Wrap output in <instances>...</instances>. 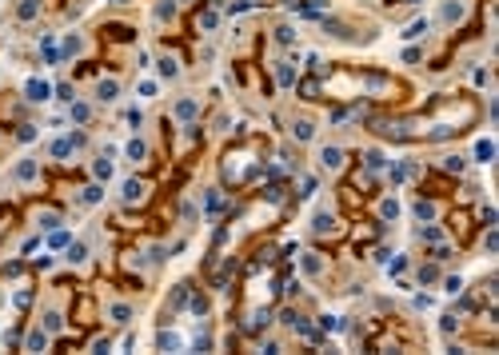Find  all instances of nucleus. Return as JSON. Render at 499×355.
<instances>
[{
	"label": "nucleus",
	"instance_id": "14",
	"mask_svg": "<svg viewBox=\"0 0 499 355\" xmlns=\"http://www.w3.org/2000/svg\"><path fill=\"white\" fill-rule=\"evenodd\" d=\"M144 152H148L144 140H132V144H128V156H132V160H144Z\"/></svg>",
	"mask_w": 499,
	"mask_h": 355
},
{
	"label": "nucleus",
	"instance_id": "9",
	"mask_svg": "<svg viewBox=\"0 0 499 355\" xmlns=\"http://www.w3.org/2000/svg\"><path fill=\"white\" fill-rule=\"evenodd\" d=\"M36 8H40V0H24V4H20V20H32Z\"/></svg>",
	"mask_w": 499,
	"mask_h": 355
},
{
	"label": "nucleus",
	"instance_id": "21",
	"mask_svg": "<svg viewBox=\"0 0 499 355\" xmlns=\"http://www.w3.org/2000/svg\"><path fill=\"white\" fill-rule=\"evenodd\" d=\"M44 328H48V331H60V315L48 311V315H44Z\"/></svg>",
	"mask_w": 499,
	"mask_h": 355
},
{
	"label": "nucleus",
	"instance_id": "10",
	"mask_svg": "<svg viewBox=\"0 0 499 355\" xmlns=\"http://www.w3.org/2000/svg\"><path fill=\"white\" fill-rule=\"evenodd\" d=\"M423 32H427V20H416V24H412V28H407V32H403V36H407V40H416V36H423Z\"/></svg>",
	"mask_w": 499,
	"mask_h": 355
},
{
	"label": "nucleus",
	"instance_id": "15",
	"mask_svg": "<svg viewBox=\"0 0 499 355\" xmlns=\"http://www.w3.org/2000/svg\"><path fill=\"white\" fill-rule=\"evenodd\" d=\"M379 212H384V220H395L399 216V203L395 200H384V208H379Z\"/></svg>",
	"mask_w": 499,
	"mask_h": 355
},
{
	"label": "nucleus",
	"instance_id": "20",
	"mask_svg": "<svg viewBox=\"0 0 499 355\" xmlns=\"http://www.w3.org/2000/svg\"><path fill=\"white\" fill-rule=\"evenodd\" d=\"M68 152H72L68 140H56V144H52V156H68Z\"/></svg>",
	"mask_w": 499,
	"mask_h": 355
},
{
	"label": "nucleus",
	"instance_id": "22",
	"mask_svg": "<svg viewBox=\"0 0 499 355\" xmlns=\"http://www.w3.org/2000/svg\"><path fill=\"white\" fill-rule=\"evenodd\" d=\"M444 168H447V172H463V156H447Z\"/></svg>",
	"mask_w": 499,
	"mask_h": 355
},
{
	"label": "nucleus",
	"instance_id": "1",
	"mask_svg": "<svg viewBox=\"0 0 499 355\" xmlns=\"http://www.w3.org/2000/svg\"><path fill=\"white\" fill-rule=\"evenodd\" d=\"M24 92H28V100H48V96H52V88H48L44 80H28V84H24Z\"/></svg>",
	"mask_w": 499,
	"mask_h": 355
},
{
	"label": "nucleus",
	"instance_id": "23",
	"mask_svg": "<svg viewBox=\"0 0 499 355\" xmlns=\"http://www.w3.org/2000/svg\"><path fill=\"white\" fill-rule=\"evenodd\" d=\"M416 216H420V220H431L435 208H431V203H416Z\"/></svg>",
	"mask_w": 499,
	"mask_h": 355
},
{
	"label": "nucleus",
	"instance_id": "19",
	"mask_svg": "<svg viewBox=\"0 0 499 355\" xmlns=\"http://www.w3.org/2000/svg\"><path fill=\"white\" fill-rule=\"evenodd\" d=\"M140 96L152 100V96H156V80H144V84H140Z\"/></svg>",
	"mask_w": 499,
	"mask_h": 355
},
{
	"label": "nucleus",
	"instance_id": "26",
	"mask_svg": "<svg viewBox=\"0 0 499 355\" xmlns=\"http://www.w3.org/2000/svg\"><path fill=\"white\" fill-rule=\"evenodd\" d=\"M96 176H100V180H108V176H112V164H108V160H96Z\"/></svg>",
	"mask_w": 499,
	"mask_h": 355
},
{
	"label": "nucleus",
	"instance_id": "8",
	"mask_svg": "<svg viewBox=\"0 0 499 355\" xmlns=\"http://www.w3.org/2000/svg\"><path fill=\"white\" fill-rule=\"evenodd\" d=\"M112 319H116V323H128V319H132V307H128V304H116V307H112Z\"/></svg>",
	"mask_w": 499,
	"mask_h": 355
},
{
	"label": "nucleus",
	"instance_id": "6",
	"mask_svg": "<svg viewBox=\"0 0 499 355\" xmlns=\"http://www.w3.org/2000/svg\"><path fill=\"white\" fill-rule=\"evenodd\" d=\"M140 196H144V188H140V180H128V184H124V200H128V203H136Z\"/></svg>",
	"mask_w": 499,
	"mask_h": 355
},
{
	"label": "nucleus",
	"instance_id": "5",
	"mask_svg": "<svg viewBox=\"0 0 499 355\" xmlns=\"http://www.w3.org/2000/svg\"><path fill=\"white\" fill-rule=\"evenodd\" d=\"M116 96H120V84H116V80H104V84H100V100H116Z\"/></svg>",
	"mask_w": 499,
	"mask_h": 355
},
{
	"label": "nucleus",
	"instance_id": "28",
	"mask_svg": "<svg viewBox=\"0 0 499 355\" xmlns=\"http://www.w3.org/2000/svg\"><path fill=\"white\" fill-rule=\"evenodd\" d=\"M72 120H88V108L84 104H72Z\"/></svg>",
	"mask_w": 499,
	"mask_h": 355
},
{
	"label": "nucleus",
	"instance_id": "13",
	"mask_svg": "<svg viewBox=\"0 0 499 355\" xmlns=\"http://www.w3.org/2000/svg\"><path fill=\"white\" fill-rule=\"evenodd\" d=\"M84 255H88L84 244H72V248H68V259H72V263H84Z\"/></svg>",
	"mask_w": 499,
	"mask_h": 355
},
{
	"label": "nucleus",
	"instance_id": "18",
	"mask_svg": "<svg viewBox=\"0 0 499 355\" xmlns=\"http://www.w3.org/2000/svg\"><path fill=\"white\" fill-rule=\"evenodd\" d=\"M475 156H479V160H491V140H479V144H475Z\"/></svg>",
	"mask_w": 499,
	"mask_h": 355
},
{
	"label": "nucleus",
	"instance_id": "3",
	"mask_svg": "<svg viewBox=\"0 0 499 355\" xmlns=\"http://www.w3.org/2000/svg\"><path fill=\"white\" fill-rule=\"evenodd\" d=\"M196 116V100H180L176 104V120H192Z\"/></svg>",
	"mask_w": 499,
	"mask_h": 355
},
{
	"label": "nucleus",
	"instance_id": "7",
	"mask_svg": "<svg viewBox=\"0 0 499 355\" xmlns=\"http://www.w3.org/2000/svg\"><path fill=\"white\" fill-rule=\"evenodd\" d=\"M463 16V4H459V0H447V4H444V20H459Z\"/></svg>",
	"mask_w": 499,
	"mask_h": 355
},
{
	"label": "nucleus",
	"instance_id": "17",
	"mask_svg": "<svg viewBox=\"0 0 499 355\" xmlns=\"http://www.w3.org/2000/svg\"><path fill=\"white\" fill-rule=\"evenodd\" d=\"M315 231H332V216H328V212L315 216Z\"/></svg>",
	"mask_w": 499,
	"mask_h": 355
},
{
	"label": "nucleus",
	"instance_id": "4",
	"mask_svg": "<svg viewBox=\"0 0 499 355\" xmlns=\"http://www.w3.org/2000/svg\"><path fill=\"white\" fill-rule=\"evenodd\" d=\"M100 196H104V188H100V184H92V188H84V192H80V203H100Z\"/></svg>",
	"mask_w": 499,
	"mask_h": 355
},
{
	"label": "nucleus",
	"instance_id": "25",
	"mask_svg": "<svg viewBox=\"0 0 499 355\" xmlns=\"http://www.w3.org/2000/svg\"><path fill=\"white\" fill-rule=\"evenodd\" d=\"M160 72H164V76H176V60H172V56H164V60H160Z\"/></svg>",
	"mask_w": 499,
	"mask_h": 355
},
{
	"label": "nucleus",
	"instance_id": "11",
	"mask_svg": "<svg viewBox=\"0 0 499 355\" xmlns=\"http://www.w3.org/2000/svg\"><path fill=\"white\" fill-rule=\"evenodd\" d=\"M16 176H20V180H32V176H36V164H32V160H24V164L16 168Z\"/></svg>",
	"mask_w": 499,
	"mask_h": 355
},
{
	"label": "nucleus",
	"instance_id": "2",
	"mask_svg": "<svg viewBox=\"0 0 499 355\" xmlns=\"http://www.w3.org/2000/svg\"><path fill=\"white\" fill-rule=\"evenodd\" d=\"M319 160H324V168H340V164H343V152H340V148H324Z\"/></svg>",
	"mask_w": 499,
	"mask_h": 355
},
{
	"label": "nucleus",
	"instance_id": "12",
	"mask_svg": "<svg viewBox=\"0 0 499 355\" xmlns=\"http://www.w3.org/2000/svg\"><path fill=\"white\" fill-rule=\"evenodd\" d=\"M312 136H315V128H312L308 120H300V124H296V140H312Z\"/></svg>",
	"mask_w": 499,
	"mask_h": 355
},
{
	"label": "nucleus",
	"instance_id": "24",
	"mask_svg": "<svg viewBox=\"0 0 499 355\" xmlns=\"http://www.w3.org/2000/svg\"><path fill=\"white\" fill-rule=\"evenodd\" d=\"M180 343H184V339H180V335H168V331H164V335H160V347H180Z\"/></svg>",
	"mask_w": 499,
	"mask_h": 355
},
{
	"label": "nucleus",
	"instance_id": "16",
	"mask_svg": "<svg viewBox=\"0 0 499 355\" xmlns=\"http://www.w3.org/2000/svg\"><path fill=\"white\" fill-rule=\"evenodd\" d=\"M28 351H44V331H32V335H28Z\"/></svg>",
	"mask_w": 499,
	"mask_h": 355
},
{
	"label": "nucleus",
	"instance_id": "27",
	"mask_svg": "<svg viewBox=\"0 0 499 355\" xmlns=\"http://www.w3.org/2000/svg\"><path fill=\"white\" fill-rule=\"evenodd\" d=\"M368 168H384V152H368Z\"/></svg>",
	"mask_w": 499,
	"mask_h": 355
}]
</instances>
